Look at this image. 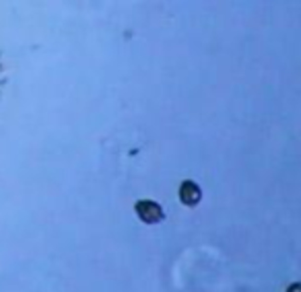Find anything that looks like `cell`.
<instances>
[{
	"instance_id": "3957f363",
	"label": "cell",
	"mask_w": 301,
	"mask_h": 292,
	"mask_svg": "<svg viewBox=\"0 0 301 292\" xmlns=\"http://www.w3.org/2000/svg\"><path fill=\"white\" fill-rule=\"evenodd\" d=\"M287 292H301V284H297V282H293L291 286H289V290Z\"/></svg>"
},
{
	"instance_id": "6da1fadb",
	"label": "cell",
	"mask_w": 301,
	"mask_h": 292,
	"mask_svg": "<svg viewBox=\"0 0 301 292\" xmlns=\"http://www.w3.org/2000/svg\"><path fill=\"white\" fill-rule=\"evenodd\" d=\"M134 212L136 216L143 220L145 225H159L161 220L165 218V212L157 202L153 200H141L134 204Z\"/></svg>"
},
{
	"instance_id": "7a4b0ae2",
	"label": "cell",
	"mask_w": 301,
	"mask_h": 292,
	"mask_svg": "<svg viewBox=\"0 0 301 292\" xmlns=\"http://www.w3.org/2000/svg\"><path fill=\"white\" fill-rule=\"evenodd\" d=\"M202 200V190L194 181H184L180 185V202L188 208H196Z\"/></svg>"
}]
</instances>
